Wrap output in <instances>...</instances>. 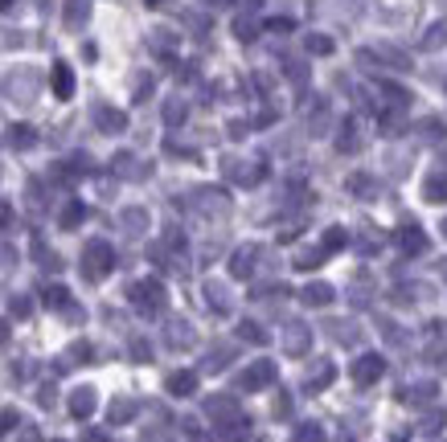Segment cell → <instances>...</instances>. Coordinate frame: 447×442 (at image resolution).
<instances>
[{
	"instance_id": "6da1fadb",
	"label": "cell",
	"mask_w": 447,
	"mask_h": 442,
	"mask_svg": "<svg viewBox=\"0 0 447 442\" xmlns=\"http://www.w3.org/2000/svg\"><path fill=\"white\" fill-rule=\"evenodd\" d=\"M377 372H382V360L370 356V360H361V365H357V381H361V385H370V377H377Z\"/></svg>"
},
{
	"instance_id": "7a4b0ae2",
	"label": "cell",
	"mask_w": 447,
	"mask_h": 442,
	"mask_svg": "<svg viewBox=\"0 0 447 442\" xmlns=\"http://www.w3.org/2000/svg\"><path fill=\"white\" fill-rule=\"evenodd\" d=\"M427 197H431V201H439V197H443V201H447V176H431V181H427Z\"/></svg>"
},
{
	"instance_id": "3957f363",
	"label": "cell",
	"mask_w": 447,
	"mask_h": 442,
	"mask_svg": "<svg viewBox=\"0 0 447 442\" xmlns=\"http://www.w3.org/2000/svg\"><path fill=\"white\" fill-rule=\"evenodd\" d=\"M443 37H447V29H443V25H435V29L427 33V41H423V46H427V49H435L439 41H443Z\"/></svg>"
}]
</instances>
